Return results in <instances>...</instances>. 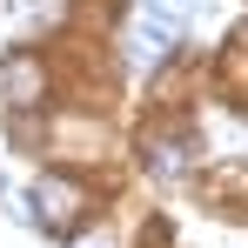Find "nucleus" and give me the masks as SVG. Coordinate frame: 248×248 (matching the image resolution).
<instances>
[{"instance_id": "obj_1", "label": "nucleus", "mask_w": 248, "mask_h": 248, "mask_svg": "<svg viewBox=\"0 0 248 248\" xmlns=\"http://www.w3.org/2000/svg\"><path fill=\"white\" fill-rule=\"evenodd\" d=\"M27 202H34V221H41L47 235H67V228L81 221L87 195H81V181H67V174H41V181L27 188Z\"/></svg>"}, {"instance_id": "obj_2", "label": "nucleus", "mask_w": 248, "mask_h": 248, "mask_svg": "<svg viewBox=\"0 0 248 248\" xmlns=\"http://www.w3.org/2000/svg\"><path fill=\"white\" fill-rule=\"evenodd\" d=\"M127 67H134V74H155V67H161L168 61V47H174V20H161V14H141V20H134V27H127Z\"/></svg>"}, {"instance_id": "obj_3", "label": "nucleus", "mask_w": 248, "mask_h": 248, "mask_svg": "<svg viewBox=\"0 0 248 248\" xmlns=\"http://www.w3.org/2000/svg\"><path fill=\"white\" fill-rule=\"evenodd\" d=\"M0 94H7L14 108H34V101H41V61H34V54H14V61L0 67Z\"/></svg>"}, {"instance_id": "obj_4", "label": "nucleus", "mask_w": 248, "mask_h": 248, "mask_svg": "<svg viewBox=\"0 0 248 248\" xmlns=\"http://www.w3.org/2000/svg\"><path fill=\"white\" fill-rule=\"evenodd\" d=\"M148 14H161V20H188V14H208V0H148Z\"/></svg>"}, {"instance_id": "obj_5", "label": "nucleus", "mask_w": 248, "mask_h": 248, "mask_svg": "<svg viewBox=\"0 0 248 248\" xmlns=\"http://www.w3.org/2000/svg\"><path fill=\"white\" fill-rule=\"evenodd\" d=\"M74 248H108V242H74Z\"/></svg>"}]
</instances>
